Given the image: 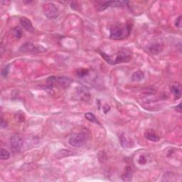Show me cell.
Here are the masks:
<instances>
[{
  "label": "cell",
  "mask_w": 182,
  "mask_h": 182,
  "mask_svg": "<svg viewBox=\"0 0 182 182\" xmlns=\"http://www.w3.org/2000/svg\"><path fill=\"white\" fill-rule=\"evenodd\" d=\"M132 31V24L127 23L125 24H117L110 28V39L114 40H122L128 38Z\"/></svg>",
  "instance_id": "obj_1"
},
{
  "label": "cell",
  "mask_w": 182,
  "mask_h": 182,
  "mask_svg": "<svg viewBox=\"0 0 182 182\" xmlns=\"http://www.w3.org/2000/svg\"><path fill=\"white\" fill-rule=\"evenodd\" d=\"M87 140V136L85 133L74 134L69 138L68 142L73 147H81Z\"/></svg>",
  "instance_id": "obj_2"
},
{
  "label": "cell",
  "mask_w": 182,
  "mask_h": 182,
  "mask_svg": "<svg viewBox=\"0 0 182 182\" xmlns=\"http://www.w3.org/2000/svg\"><path fill=\"white\" fill-rule=\"evenodd\" d=\"M128 2L124 1H103V2H98L96 6V9L99 12L104 11L106 9L107 7H123L125 6Z\"/></svg>",
  "instance_id": "obj_3"
},
{
  "label": "cell",
  "mask_w": 182,
  "mask_h": 182,
  "mask_svg": "<svg viewBox=\"0 0 182 182\" xmlns=\"http://www.w3.org/2000/svg\"><path fill=\"white\" fill-rule=\"evenodd\" d=\"M19 51L23 54H27V53H31V54H38V53L45 52V49L41 46H35L34 44L30 43V42H26L23 44L19 48Z\"/></svg>",
  "instance_id": "obj_4"
},
{
  "label": "cell",
  "mask_w": 182,
  "mask_h": 182,
  "mask_svg": "<svg viewBox=\"0 0 182 182\" xmlns=\"http://www.w3.org/2000/svg\"><path fill=\"white\" fill-rule=\"evenodd\" d=\"M131 58L130 53L126 49H121L115 56V59L111 61L110 64H117V63L128 62Z\"/></svg>",
  "instance_id": "obj_5"
},
{
  "label": "cell",
  "mask_w": 182,
  "mask_h": 182,
  "mask_svg": "<svg viewBox=\"0 0 182 182\" xmlns=\"http://www.w3.org/2000/svg\"><path fill=\"white\" fill-rule=\"evenodd\" d=\"M43 8L44 14L48 19H56L58 17V9L54 4L47 3L44 5Z\"/></svg>",
  "instance_id": "obj_6"
},
{
  "label": "cell",
  "mask_w": 182,
  "mask_h": 182,
  "mask_svg": "<svg viewBox=\"0 0 182 182\" xmlns=\"http://www.w3.org/2000/svg\"><path fill=\"white\" fill-rule=\"evenodd\" d=\"M10 146L12 152L14 153L19 152L23 147L22 139L17 135H14L10 139Z\"/></svg>",
  "instance_id": "obj_7"
},
{
  "label": "cell",
  "mask_w": 182,
  "mask_h": 182,
  "mask_svg": "<svg viewBox=\"0 0 182 182\" xmlns=\"http://www.w3.org/2000/svg\"><path fill=\"white\" fill-rule=\"evenodd\" d=\"M120 145L122 147L126 148V149H130L134 147V142L130 138L128 135L122 133L119 137Z\"/></svg>",
  "instance_id": "obj_8"
},
{
  "label": "cell",
  "mask_w": 182,
  "mask_h": 182,
  "mask_svg": "<svg viewBox=\"0 0 182 182\" xmlns=\"http://www.w3.org/2000/svg\"><path fill=\"white\" fill-rule=\"evenodd\" d=\"M20 23L23 28L28 32L32 33L34 31V28H33L32 23L29 19L25 17V16H22V17L20 18Z\"/></svg>",
  "instance_id": "obj_9"
},
{
  "label": "cell",
  "mask_w": 182,
  "mask_h": 182,
  "mask_svg": "<svg viewBox=\"0 0 182 182\" xmlns=\"http://www.w3.org/2000/svg\"><path fill=\"white\" fill-rule=\"evenodd\" d=\"M170 90L171 92L172 93L173 96H175V98L177 100L179 99L181 96V86L179 83H173L170 86Z\"/></svg>",
  "instance_id": "obj_10"
},
{
  "label": "cell",
  "mask_w": 182,
  "mask_h": 182,
  "mask_svg": "<svg viewBox=\"0 0 182 182\" xmlns=\"http://www.w3.org/2000/svg\"><path fill=\"white\" fill-rule=\"evenodd\" d=\"M58 82L61 88L63 89H66L71 86L72 80L69 78L65 77V76H61L58 78Z\"/></svg>",
  "instance_id": "obj_11"
},
{
  "label": "cell",
  "mask_w": 182,
  "mask_h": 182,
  "mask_svg": "<svg viewBox=\"0 0 182 182\" xmlns=\"http://www.w3.org/2000/svg\"><path fill=\"white\" fill-rule=\"evenodd\" d=\"M145 136L146 139L152 142H158L160 139L159 136L156 135L153 130H147L145 132Z\"/></svg>",
  "instance_id": "obj_12"
},
{
  "label": "cell",
  "mask_w": 182,
  "mask_h": 182,
  "mask_svg": "<svg viewBox=\"0 0 182 182\" xmlns=\"http://www.w3.org/2000/svg\"><path fill=\"white\" fill-rule=\"evenodd\" d=\"M74 154H75L74 152L70 151V150L61 149L55 154V156H56L58 159H61L62 158H65V157H67V156L74 155Z\"/></svg>",
  "instance_id": "obj_13"
},
{
  "label": "cell",
  "mask_w": 182,
  "mask_h": 182,
  "mask_svg": "<svg viewBox=\"0 0 182 182\" xmlns=\"http://www.w3.org/2000/svg\"><path fill=\"white\" fill-rule=\"evenodd\" d=\"M122 179L124 181H130L132 179V169L130 166H127L124 173L122 176Z\"/></svg>",
  "instance_id": "obj_14"
},
{
  "label": "cell",
  "mask_w": 182,
  "mask_h": 182,
  "mask_svg": "<svg viewBox=\"0 0 182 182\" xmlns=\"http://www.w3.org/2000/svg\"><path fill=\"white\" fill-rule=\"evenodd\" d=\"M144 78H145V74H144L143 72L141 71H137L133 73L131 79L134 82H139L142 81L144 79Z\"/></svg>",
  "instance_id": "obj_15"
},
{
  "label": "cell",
  "mask_w": 182,
  "mask_h": 182,
  "mask_svg": "<svg viewBox=\"0 0 182 182\" xmlns=\"http://www.w3.org/2000/svg\"><path fill=\"white\" fill-rule=\"evenodd\" d=\"M57 82H58V78L56 76H50L46 79V85L49 88H54Z\"/></svg>",
  "instance_id": "obj_16"
},
{
  "label": "cell",
  "mask_w": 182,
  "mask_h": 182,
  "mask_svg": "<svg viewBox=\"0 0 182 182\" xmlns=\"http://www.w3.org/2000/svg\"><path fill=\"white\" fill-rule=\"evenodd\" d=\"M162 50V46L159 45V44H157V45H153L149 46V52H151L152 54H158V53H159Z\"/></svg>",
  "instance_id": "obj_17"
},
{
  "label": "cell",
  "mask_w": 182,
  "mask_h": 182,
  "mask_svg": "<svg viewBox=\"0 0 182 182\" xmlns=\"http://www.w3.org/2000/svg\"><path fill=\"white\" fill-rule=\"evenodd\" d=\"M85 117L86 118L88 121H90L91 122H95V123H98L100 124L98 122V120H97L96 117H95V115L93 114L92 113H87L85 114Z\"/></svg>",
  "instance_id": "obj_18"
},
{
  "label": "cell",
  "mask_w": 182,
  "mask_h": 182,
  "mask_svg": "<svg viewBox=\"0 0 182 182\" xmlns=\"http://www.w3.org/2000/svg\"><path fill=\"white\" fill-rule=\"evenodd\" d=\"M10 157L9 152L7 151V149H2L1 152H0V158L2 160H7L9 159Z\"/></svg>",
  "instance_id": "obj_19"
},
{
  "label": "cell",
  "mask_w": 182,
  "mask_h": 182,
  "mask_svg": "<svg viewBox=\"0 0 182 182\" xmlns=\"http://www.w3.org/2000/svg\"><path fill=\"white\" fill-rule=\"evenodd\" d=\"M98 157L99 161L102 163H105V162H107V154L105 152H103V151H101L99 152L98 154Z\"/></svg>",
  "instance_id": "obj_20"
},
{
  "label": "cell",
  "mask_w": 182,
  "mask_h": 182,
  "mask_svg": "<svg viewBox=\"0 0 182 182\" xmlns=\"http://www.w3.org/2000/svg\"><path fill=\"white\" fill-rule=\"evenodd\" d=\"M13 33H14V36L15 37V38H16V39H20L22 36V29L19 26L15 27L13 30Z\"/></svg>",
  "instance_id": "obj_21"
},
{
  "label": "cell",
  "mask_w": 182,
  "mask_h": 182,
  "mask_svg": "<svg viewBox=\"0 0 182 182\" xmlns=\"http://www.w3.org/2000/svg\"><path fill=\"white\" fill-rule=\"evenodd\" d=\"M89 73L88 69H80L77 71V76L78 78H82Z\"/></svg>",
  "instance_id": "obj_22"
},
{
  "label": "cell",
  "mask_w": 182,
  "mask_h": 182,
  "mask_svg": "<svg viewBox=\"0 0 182 182\" xmlns=\"http://www.w3.org/2000/svg\"><path fill=\"white\" fill-rule=\"evenodd\" d=\"M14 119L16 122H22L24 121L25 117L24 115V113H16L15 116H14Z\"/></svg>",
  "instance_id": "obj_23"
},
{
  "label": "cell",
  "mask_w": 182,
  "mask_h": 182,
  "mask_svg": "<svg viewBox=\"0 0 182 182\" xmlns=\"http://www.w3.org/2000/svg\"><path fill=\"white\" fill-rule=\"evenodd\" d=\"M181 19H182V16L181 15V16H179V17H178L175 21V25L177 26V27H178V28H179V29L181 28V25H182Z\"/></svg>",
  "instance_id": "obj_24"
},
{
  "label": "cell",
  "mask_w": 182,
  "mask_h": 182,
  "mask_svg": "<svg viewBox=\"0 0 182 182\" xmlns=\"http://www.w3.org/2000/svg\"><path fill=\"white\" fill-rule=\"evenodd\" d=\"M138 162H139V164H140L141 165L145 164L146 163H147V158H146L145 156H144V155H141L140 156H139Z\"/></svg>",
  "instance_id": "obj_25"
},
{
  "label": "cell",
  "mask_w": 182,
  "mask_h": 182,
  "mask_svg": "<svg viewBox=\"0 0 182 182\" xmlns=\"http://www.w3.org/2000/svg\"><path fill=\"white\" fill-rule=\"evenodd\" d=\"M8 73H9V65H7L2 71V75L4 76V77H6V76H7Z\"/></svg>",
  "instance_id": "obj_26"
},
{
  "label": "cell",
  "mask_w": 182,
  "mask_h": 182,
  "mask_svg": "<svg viewBox=\"0 0 182 182\" xmlns=\"http://www.w3.org/2000/svg\"><path fill=\"white\" fill-rule=\"evenodd\" d=\"M103 112H104V113H105V114H106L107 113H108V111L110 110V107L109 105H105L104 107H103Z\"/></svg>",
  "instance_id": "obj_27"
},
{
  "label": "cell",
  "mask_w": 182,
  "mask_h": 182,
  "mask_svg": "<svg viewBox=\"0 0 182 182\" xmlns=\"http://www.w3.org/2000/svg\"><path fill=\"white\" fill-rule=\"evenodd\" d=\"M1 125H2V128H6L7 127V122H5V120H4L3 117H2V122H1Z\"/></svg>",
  "instance_id": "obj_28"
},
{
  "label": "cell",
  "mask_w": 182,
  "mask_h": 182,
  "mask_svg": "<svg viewBox=\"0 0 182 182\" xmlns=\"http://www.w3.org/2000/svg\"><path fill=\"white\" fill-rule=\"evenodd\" d=\"M176 110H177V111L179 112V113H181V104H179L178 106L176 107Z\"/></svg>",
  "instance_id": "obj_29"
}]
</instances>
